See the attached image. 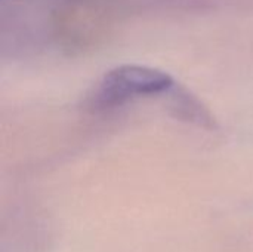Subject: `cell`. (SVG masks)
Masks as SVG:
<instances>
[{
	"mask_svg": "<svg viewBox=\"0 0 253 252\" xmlns=\"http://www.w3.org/2000/svg\"><path fill=\"white\" fill-rule=\"evenodd\" d=\"M172 86L173 79L162 70L126 64L108 71L101 79L89 97V107L93 110H110L133 98L166 92Z\"/></svg>",
	"mask_w": 253,
	"mask_h": 252,
	"instance_id": "obj_1",
	"label": "cell"
}]
</instances>
